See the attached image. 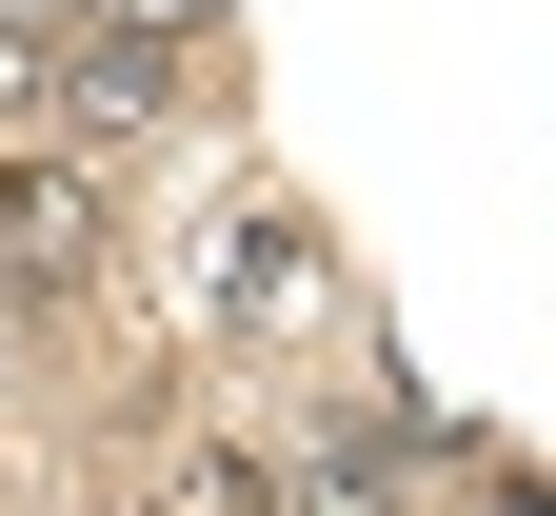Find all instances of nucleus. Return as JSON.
I'll use <instances>...</instances> for the list:
<instances>
[{"mask_svg":"<svg viewBox=\"0 0 556 516\" xmlns=\"http://www.w3.org/2000/svg\"><path fill=\"white\" fill-rule=\"evenodd\" d=\"M239 318H258V338H278V318H318V239H299L278 199L239 218Z\"/></svg>","mask_w":556,"mask_h":516,"instance_id":"39448f33","label":"nucleus"},{"mask_svg":"<svg viewBox=\"0 0 556 516\" xmlns=\"http://www.w3.org/2000/svg\"><path fill=\"white\" fill-rule=\"evenodd\" d=\"M60 60H80V0H0V119H60Z\"/></svg>","mask_w":556,"mask_h":516,"instance_id":"20e7f679","label":"nucleus"},{"mask_svg":"<svg viewBox=\"0 0 556 516\" xmlns=\"http://www.w3.org/2000/svg\"><path fill=\"white\" fill-rule=\"evenodd\" d=\"M397 496H417V437L397 417H338L318 437V516H397Z\"/></svg>","mask_w":556,"mask_h":516,"instance_id":"7ed1b4c3","label":"nucleus"},{"mask_svg":"<svg viewBox=\"0 0 556 516\" xmlns=\"http://www.w3.org/2000/svg\"><path fill=\"white\" fill-rule=\"evenodd\" d=\"M100 259V199L80 179H0V278H80Z\"/></svg>","mask_w":556,"mask_h":516,"instance_id":"f03ea898","label":"nucleus"},{"mask_svg":"<svg viewBox=\"0 0 556 516\" xmlns=\"http://www.w3.org/2000/svg\"><path fill=\"white\" fill-rule=\"evenodd\" d=\"M199 21H219V0H80V40H139V60H179Z\"/></svg>","mask_w":556,"mask_h":516,"instance_id":"423d86ee","label":"nucleus"},{"mask_svg":"<svg viewBox=\"0 0 556 516\" xmlns=\"http://www.w3.org/2000/svg\"><path fill=\"white\" fill-rule=\"evenodd\" d=\"M160 100H179V60H139V40H80V60H60V119H80V139H160Z\"/></svg>","mask_w":556,"mask_h":516,"instance_id":"f257e3e1","label":"nucleus"},{"mask_svg":"<svg viewBox=\"0 0 556 516\" xmlns=\"http://www.w3.org/2000/svg\"><path fill=\"white\" fill-rule=\"evenodd\" d=\"M160 516H199V496H160Z\"/></svg>","mask_w":556,"mask_h":516,"instance_id":"0eeeda50","label":"nucleus"}]
</instances>
